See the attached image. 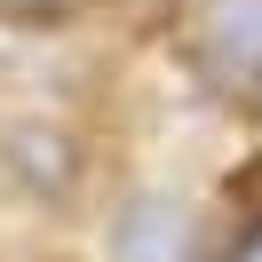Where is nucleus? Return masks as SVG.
I'll return each instance as SVG.
<instances>
[{
    "mask_svg": "<svg viewBox=\"0 0 262 262\" xmlns=\"http://www.w3.org/2000/svg\"><path fill=\"white\" fill-rule=\"evenodd\" d=\"M183 56H191L207 96L262 103V0H199Z\"/></svg>",
    "mask_w": 262,
    "mask_h": 262,
    "instance_id": "f257e3e1",
    "label": "nucleus"
},
{
    "mask_svg": "<svg viewBox=\"0 0 262 262\" xmlns=\"http://www.w3.org/2000/svg\"><path fill=\"white\" fill-rule=\"evenodd\" d=\"M191 246H199V223H191V207L167 199V191L127 199L119 223H112V262H191Z\"/></svg>",
    "mask_w": 262,
    "mask_h": 262,
    "instance_id": "f03ea898",
    "label": "nucleus"
},
{
    "mask_svg": "<svg viewBox=\"0 0 262 262\" xmlns=\"http://www.w3.org/2000/svg\"><path fill=\"white\" fill-rule=\"evenodd\" d=\"M80 0H0V16L8 24H56V16H72Z\"/></svg>",
    "mask_w": 262,
    "mask_h": 262,
    "instance_id": "7ed1b4c3",
    "label": "nucleus"
},
{
    "mask_svg": "<svg viewBox=\"0 0 262 262\" xmlns=\"http://www.w3.org/2000/svg\"><path fill=\"white\" fill-rule=\"evenodd\" d=\"M238 262H262V230H254V238H246V254H238Z\"/></svg>",
    "mask_w": 262,
    "mask_h": 262,
    "instance_id": "20e7f679",
    "label": "nucleus"
}]
</instances>
